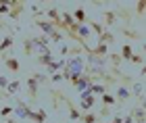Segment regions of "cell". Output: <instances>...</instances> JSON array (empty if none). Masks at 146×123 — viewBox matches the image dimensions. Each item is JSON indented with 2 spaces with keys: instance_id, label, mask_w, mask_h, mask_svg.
<instances>
[{
  "instance_id": "d6986e66",
  "label": "cell",
  "mask_w": 146,
  "mask_h": 123,
  "mask_svg": "<svg viewBox=\"0 0 146 123\" xmlns=\"http://www.w3.org/2000/svg\"><path fill=\"white\" fill-rule=\"evenodd\" d=\"M19 88H21V81H9V86H6V94L9 96H13V94H17L19 92Z\"/></svg>"
},
{
  "instance_id": "7402d4cb",
  "label": "cell",
  "mask_w": 146,
  "mask_h": 123,
  "mask_svg": "<svg viewBox=\"0 0 146 123\" xmlns=\"http://www.w3.org/2000/svg\"><path fill=\"white\" fill-rule=\"evenodd\" d=\"M23 52L27 54V56L34 52V44H31V38H25V42H23Z\"/></svg>"
},
{
  "instance_id": "836d02e7",
  "label": "cell",
  "mask_w": 146,
  "mask_h": 123,
  "mask_svg": "<svg viewBox=\"0 0 146 123\" xmlns=\"http://www.w3.org/2000/svg\"><path fill=\"white\" fill-rule=\"evenodd\" d=\"M144 6H146L144 0H142V2H138V13H142V11H144Z\"/></svg>"
},
{
  "instance_id": "ffe728a7",
  "label": "cell",
  "mask_w": 146,
  "mask_h": 123,
  "mask_svg": "<svg viewBox=\"0 0 146 123\" xmlns=\"http://www.w3.org/2000/svg\"><path fill=\"white\" fill-rule=\"evenodd\" d=\"M52 61H54L52 52H46V54H40V56H38V65H44V67H46V65H50Z\"/></svg>"
},
{
  "instance_id": "44dd1931",
  "label": "cell",
  "mask_w": 146,
  "mask_h": 123,
  "mask_svg": "<svg viewBox=\"0 0 146 123\" xmlns=\"http://www.w3.org/2000/svg\"><path fill=\"white\" fill-rule=\"evenodd\" d=\"M65 102H67V106H69V117H71L73 121H79V115H82V113H79V111H77V108L71 104L69 100H65Z\"/></svg>"
},
{
  "instance_id": "9a60e30c",
  "label": "cell",
  "mask_w": 146,
  "mask_h": 123,
  "mask_svg": "<svg viewBox=\"0 0 146 123\" xmlns=\"http://www.w3.org/2000/svg\"><path fill=\"white\" fill-rule=\"evenodd\" d=\"M13 46H15V38H13V36H6L4 40L0 42V54L6 52V50H11Z\"/></svg>"
},
{
  "instance_id": "4fadbf2b",
  "label": "cell",
  "mask_w": 146,
  "mask_h": 123,
  "mask_svg": "<svg viewBox=\"0 0 146 123\" xmlns=\"http://www.w3.org/2000/svg\"><path fill=\"white\" fill-rule=\"evenodd\" d=\"M9 4H11V13H9V15H11L13 19H19V15H21V11H23L25 4H23V2H13V0H11Z\"/></svg>"
},
{
  "instance_id": "8d00e7d4",
  "label": "cell",
  "mask_w": 146,
  "mask_h": 123,
  "mask_svg": "<svg viewBox=\"0 0 146 123\" xmlns=\"http://www.w3.org/2000/svg\"><path fill=\"white\" fill-rule=\"evenodd\" d=\"M6 123H17V119H13V117H9V119H4Z\"/></svg>"
},
{
  "instance_id": "7a4b0ae2",
  "label": "cell",
  "mask_w": 146,
  "mask_h": 123,
  "mask_svg": "<svg viewBox=\"0 0 146 123\" xmlns=\"http://www.w3.org/2000/svg\"><path fill=\"white\" fill-rule=\"evenodd\" d=\"M94 104H96V96H92L88 90H86V92H79V106L84 108L82 113L90 111V108H94Z\"/></svg>"
},
{
  "instance_id": "6da1fadb",
  "label": "cell",
  "mask_w": 146,
  "mask_h": 123,
  "mask_svg": "<svg viewBox=\"0 0 146 123\" xmlns=\"http://www.w3.org/2000/svg\"><path fill=\"white\" fill-rule=\"evenodd\" d=\"M31 44H34V50H38L40 54L50 52V40L44 34L42 36H31Z\"/></svg>"
},
{
  "instance_id": "52a82bcc",
  "label": "cell",
  "mask_w": 146,
  "mask_h": 123,
  "mask_svg": "<svg viewBox=\"0 0 146 123\" xmlns=\"http://www.w3.org/2000/svg\"><path fill=\"white\" fill-rule=\"evenodd\" d=\"M38 86H40V83H38V79H36L34 75L27 77V92H29V98L31 100L38 98Z\"/></svg>"
},
{
  "instance_id": "74e56055",
  "label": "cell",
  "mask_w": 146,
  "mask_h": 123,
  "mask_svg": "<svg viewBox=\"0 0 146 123\" xmlns=\"http://www.w3.org/2000/svg\"><path fill=\"white\" fill-rule=\"evenodd\" d=\"M98 123H102V121H98Z\"/></svg>"
},
{
  "instance_id": "8fae6325",
  "label": "cell",
  "mask_w": 146,
  "mask_h": 123,
  "mask_svg": "<svg viewBox=\"0 0 146 123\" xmlns=\"http://www.w3.org/2000/svg\"><path fill=\"white\" fill-rule=\"evenodd\" d=\"M88 92L92 96H102V94H107V86H104V83H92L88 88Z\"/></svg>"
},
{
  "instance_id": "277c9868",
  "label": "cell",
  "mask_w": 146,
  "mask_h": 123,
  "mask_svg": "<svg viewBox=\"0 0 146 123\" xmlns=\"http://www.w3.org/2000/svg\"><path fill=\"white\" fill-rule=\"evenodd\" d=\"M36 25H38L40 29H42V34H44L46 38H50V36H54V34H56L54 23H52V21H48V19H46V21H44V19H38V21H36Z\"/></svg>"
},
{
  "instance_id": "2e32d148",
  "label": "cell",
  "mask_w": 146,
  "mask_h": 123,
  "mask_svg": "<svg viewBox=\"0 0 146 123\" xmlns=\"http://www.w3.org/2000/svg\"><path fill=\"white\" fill-rule=\"evenodd\" d=\"M86 25H88L90 31H92V34H96V36H102L104 34V25H100L98 21H88Z\"/></svg>"
},
{
  "instance_id": "3957f363",
  "label": "cell",
  "mask_w": 146,
  "mask_h": 123,
  "mask_svg": "<svg viewBox=\"0 0 146 123\" xmlns=\"http://www.w3.org/2000/svg\"><path fill=\"white\" fill-rule=\"evenodd\" d=\"M29 111H31V108H29L27 104H25L23 100L15 98V106H13V113H15V117H19V119H27Z\"/></svg>"
},
{
  "instance_id": "603a6c76",
  "label": "cell",
  "mask_w": 146,
  "mask_h": 123,
  "mask_svg": "<svg viewBox=\"0 0 146 123\" xmlns=\"http://www.w3.org/2000/svg\"><path fill=\"white\" fill-rule=\"evenodd\" d=\"M102 104L104 106H113V104H115V96H113V94H102Z\"/></svg>"
},
{
  "instance_id": "d590c367",
  "label": "cell",
  "mask_w": 146,
  "mask_h": 123,
  "mask_svg": "<svg viewBox=\"0 0 146 123\" xmlns=\"http://www.w3.org/2000/svg\"><path fill=\"white\" fill-rule=\"evenodd\" d=\"M61 54H63V56L69 54V48H67V46H61Z\"/></svg>"
},
{
  "instance_id": "9c48e42d",
  "label": "cell",
  "mask_w": 146,
  "mask_h": 123,
  "mask_svg": "<svg viewBox=\"0 0 146 123\" xmlns=\"http://www.w3.org/2000/svg\"><path fill=\"white\" fill-rule=\"evenodd\" d=\"M75 36L79 38V40H90V36H92V31H90V27H88V25H77V31H75ZM82 42V44H84Z\"/></svg>"
},
{
  "instance_id": "f1b7e54d",
  "label": "cell",
  "mask_w": 146,
  "mask_h": 123,
  "mask_svg": "<svg viewBox=\"0 0 146 123\" xmlns=\"http://www.w3.org/2000/svg\"><path fill=\"white\" fill-rule=\"evenodd\" d=\"M134 115H136V119H138V123H144V108H138V111H136Z\"/></svg>"
},
{
  "instance_id": "5bb4252c",
  "label": "cell",
  "mask_w": 146,
  "mask_h": 123,
  "mask_svg": "<svg viewBox=\"0 0 146 123\" xmlns=\"http://www.w3.org/2000/svg\"><path fill=\"white\" fill-rule=\"evenodd\" d=\"M131 54H134V50H131V44H129V42H125L123 46H121V54H119V56H121V61H127V63H129Z\"/></svg>"
},
{
  "instance_id": "484cf974",
  "label": "cell",
  "mask_w": 146,
  "mask_h": 123,
  "mask_svg": "<svg viewBox=\"0 0 146 123\" xmlns=\"http://www.w3.org/2000/svg\"><path fill=\"white\" fill-rule=\"evenodd\" d=\"M115 19H117V15H115L113 11H107V13H104V21H107V25H113V23H115Z\"/></svg>"
},
{
  "instance_id": "83f0119b",
  "label": "cell",
  "mask_w": 146,
  "mask_h": 123,
  "mask_svg": "<svg viewBox=\"0 0 146 123\" xmlns=\"http://www.w3.org/2000/svg\"><path fill=\"white\" fill-rule=\"evenodd\" d=\"M129 63H134V65H142V56L134 52V54H131V59H129Z\"/></svg>"
},
{
  "instance_id": "d6a6232c",
  "label": "cell",
  "mask_w": 146,
  "mask_h": 123,
  "mask_svg": "<svg viewBox=\"0 0 146 123\" xmlns=\"http://www.w3.org/2000/svg\"><path fill=\"white\" fill-rule=\"evenodd\" d=\"M111 123H123V117H119V115H115V117H113V121Z\"/></svg>"
},
{
  "instance_id": "7c38bea8",
  "label": "cell",
  "mask_w": 146,
  "mask_h": 123,
  "mask_svg": "<svg viewBox=\"0 0 146 123\" xmlns=\"http://www.w3.org/2000/svg\"><path fill=\"white\" fill-rule=\"evenodd\" d=\"M65 67V59H58V61H52L50 65H46V69H48V73L52 75V73H58Z\"/></svg>"
},
{
  "instance_id": "e575fe53",
  "label": "cell",
  "mask_w": 146,
  "mask_h": 123,
  "mask_svg": "<svg viewBox=\"0 0 146 123\" xmlns=\"http://www.w3.org/2000/svg\"><path fill=\"white\" fill-rule=\"evenodd\" d=\"M123 123H134V117H131V115H127V117H123Z\"/></svg>"
},
{
  "instance_id": "d4e9b609",
  "label": "cell",
  "mask_w": 146,
  "mask_h": 123,
  "mask_svg": "<svg viewBox=\"0 0 146 123\" xmlns=\"http://www.w3.org/2000/svg\"><path fill=\"white\" fill-rule=\"evenodd\" d=\"M11 13V4L6 2V0H0V17L2 15H9Z\"/></svg>"
},
{
  "instance_id": "4316f807",
  "label": "cell",
  "mask_w": 146,
  "mask_h": 123,
  "mask_svg": "<svg viewBox=\"0 0 146 123\" xmlns=\"http://www.w3.org/2000/svg\"><path fill=\"white\" fill-rule=\"evenodd\" d=\"M134 96H138V98L142 100V81H136L134 83V92H131Z\"/></svg>"
},
{
  "instance_id": "ba28073f",
  "label": "cell",
  "mask_w": 146,
  "mask_h": 123,
  "mask_svg": "<svg viewBox=\"0 0 146 123\" xmlns=\"http://www.w3.org/2000/svg\"><path fill=\"white\" fill-rule=\"evenodd\" d=\"M73 21H75L77 25H86V23H88V17H86V11L82 9V6H79V9H75V11H73Z\"/></svg>"
},
{
  "instance_id": "cb8c5ba5",
  "label": "cell",
  "mask_w": 146,
  "mask_h": 123,
  "mask_svg": "<svg viewBox=\"0 0 146 123\" xmlns=\"http://www.w3.org/2000/svg\"><path fill=\"white\" fill-rule=\"evenodd\" d=\"M11 115H13V106L11 104H6V106L0 108V117H2V119H9Z\"/></svg>"
},
{
  "instance_id": "4dcf8cb0",
  "label": "cell",
  "mask_w": 146,
  "mask_h": 123,
  "mask_svg": "<svg viewBox=\"0 0 146 123\" xmlns=\"http://www.w3.org/2000/svg\"><path fill=\"white\" fill-rule=\"evenodd\" d=\"M6 86H9V77H6V75H0V88L6 90Z\"/></svg>"
},
{
  "instance_id": "5b68a950",
  "label": "cell",
  "mask_w": 146,
  "mask_h": 123,
  "mask_svg": "<svg viewBox=\"0 0 146 123\" xmlns=\"http://www.w3.org/2000/svg\"><path fill=\"white\" fill-rule=\"evenodd\" d=\"M92 83H94V79H92L90 75L82 73V75H79V77H77L75 81H73V86L77 88V92H86V90H88V88L92 86Z\"/></svg>"
},
{
  "instance_id": "8992f818",
  "label": "cell",
  "mask_w": 146,
  "mask_h": 123,
  "mask_svg": "<svg viewBox=\"0 0 146 123\" xmlns=\"http://www.w3.org/2000/svg\"><path fill=\"white\" fill-rule=\"evenodd\" d=\"M4 67L11 71V73H19L21 71V63H19V59H15V56H4Z\"/></svg>"
},
{
  "instance_id": "30bf717a",
  "label": "cell",
  "mask_w": 146,
  "mask_h": 123,
  "mask_svg": "<svg viewBox=\"0 0 146 123\" xmlns=\"http://www.w3.org/2000/svg\"><path fill=\"white\" fill-rule=\"evenodd\" d=\"M129 96H131V90L129 88H125V86H119L117 88V92H115V100H127L129 98Z\"/></svg>"
},
{
  "instance_id": "f546056e",
  "label": "cell",
  "mask_w": 146,
  "mask_h": 123,
  "mask_svg": "<svg viewBox=\"0 0 146 123\" xmlns=\"http://www.w3.org/2000/svg\"><path fill=\"white\" fill-rule=\"evenodd\" d=\"M50 81H54V83L63 81V75H61V71H58V73H52V75H50Z\"/></svg>"
},
{
  "instance_id": "ac0fdd59",
  "label": "cell",
  "mask_w": 146,
  "mask_h": 123,
  "mask_svg": "<svg viewBox=\"0 0 146 123\" xmlns=\"http://www.w3.org/2000/svg\"><path fill=\"white\" fill-rule=\"evenodd\" d=\"M111 42H115V36H113L111 31L104 29V34H102V36H98V44H107V46H109Z\"/></svg>"
},
{
  "instance_id": "1f68e13d",
  "label": "cell",
  "mask_w": 146,
  "mask_h": 123,
  "mask_svg": "<svg viewBox=\"0 0 146 123\" xmlns=\"http://www.w3.org/2000/svg\"><path fill=\"white\" fill-rule=\"evenodd\" d=\"M111 59H113V63H115V65H119V61H121V56H119V54H111Z\"/></svg>"
},
{
  "instance_id": "e0dca14e",
  "label": "cell",
  "mask_w": 146,
  "mask_h": 123,
  "mask_svg": "<svg viewBox=\"0 0 146 123\" xmlns=\"http://www.w3.org/2000/svg\"><path fill=\"white\" fill-rule=\"evenodd\" d=\"M79 121H82V123H98V117L92 111H86V113L79 115Z\"/></svg>"
}]
</instances>
